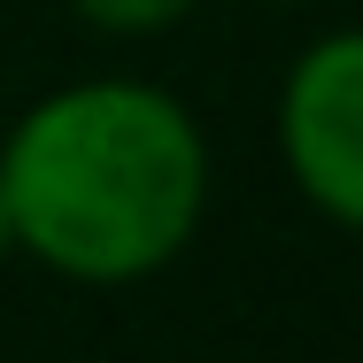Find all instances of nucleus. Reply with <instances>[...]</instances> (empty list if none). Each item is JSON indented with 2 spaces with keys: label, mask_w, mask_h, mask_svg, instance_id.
<instances>
[{
  "label": "nucleus",
  "mask_w": 363,
  "mask_h": 363,
  "mask_svg": "<svg viewBox=\"0 0 363 363\" xmlns=\"http://www.w3.org/2000/svg\"><path fill=\"white\" fill-rule=\"evenodd\" d=\"M8 232H16V224H8V194H0V247H8Z\"/></svg>",
  "instance_id": "4"
},
{
  "label": "nucleus",
  "mask_w": 363,
  "mask_h": 363,
  "mask_svg": "<svg viewBox=\"0 0 363 363\" xmlns=\"http://www.w3.org/2000/svg\"><path fill=\"white\" fill-rule=\"evenodd\" d=\"M0 194L55 271L140 279L201 217V140L147 85H77L8 140Z\"/></svg>",
  "instance_id": "1"
},
{
  "label": "nucleus",
  "mask_w": 363,
  "mask_h": 363,
  "mask_svg": "<svg viewBox=\"0 0 363 363\" xmlns=\"http://www.w3.org/2000/svg\"><path fill=\"white\" fill-rule=\"evenodd\" d=\"M286 155L301 186L333 209L363 224V31L325 39L286 85Z\"/></svg>",
  "instance_id": "2"
},
{
  "label": "nucleus",
  "mask_w": 363,
  "mask_h": 363,
  "mask_svg": "<svg viewBox=\"0 0 363 363\" xmlns=\"http://www.w3.org/2000/svg\"><path fill=\"white\" fill-rule=\"evenodd\" d=\"M194 0H77V16H93L101 31H155V23H178Z\"/></svg>",
  "instance_id": "3"
}]
</instances>
